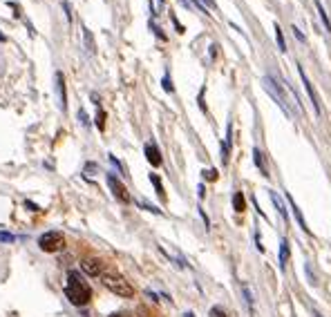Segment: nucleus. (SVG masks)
Instances as JSON below:
<instances>
[{"label":"nucleus","instance_id":"bb28decb","mask_svg":"<svg viewBox=\"0 0 331 317\" xmlns=\"http://www.w3.org/2000/svg\"><path fill=\"white\" fill-rule=\"evenodd\" d=\"M164 89H166V92H172V83H170L168 76H164Z\"/></svg>","mask_w":331,"mask_h":317},{"label":"nucleus","instance_id":"9d476101","mask_svg":"<svg viewBox=\"0 0 331 317\" xmlns=\"http://www.w3.org/2000/svg\"><path fill=\"white\" fill-rule=\"evenodd\" d=\"M286 201H289V205H291V212L295 214V219H298V223H300V228H302L307 235H311V230H309V226H307V221H304V217H302V210L298 208V203L293 201V196L291 194H286Z\"/></svg>","mask_w":331,"mask_h":317},{"label":"nucleus","instance_id":"39448f33","mask_svg":"<svg viewBox=\"0 0 331 317\" xmlns=\"http://www.w3.org/2000/svg\"><path fill=\"white\" fill-rule=\"evenodd\" d=\"M107 186H110V190H112V194H114V199L116 201H121V203H130V192H128V188L121 183V179L119 177H114V174H107Z\"/></svg>","mask_w":331,"mask_h":317},{"label":"nucleus","instance_id":"c85d7f7f","mask_svg":"<svg viewBox=\"0 0 331 317\" xmlns=\"http://www.w3.org/2000/svg\"><path fill=\"white\" fill-rule=\"evenodd\" d=\"M25 208H29L31 212H38V205H34L31 201H25Z\"/></svg>","mask_w":331,"mask_h":317},{"label":"nucleus","instance_id":"412c9836","mask_svg":"<svg viewBox=\"0 0 331 317\" xmlns=\"http://www.w3.org/2000/svg\"><path fill=\"white\" fill-rule=\"evenodd\" d=\"M275 40H277V47H280V52H286V43H284V34H282L280 25H275Z\"/></svg>","mask_w":331,"mask_h":317},{"label":"nucleus","instance_id":"aec40b11","mask_svg":"<svg viewBox=\"0 0 331 317\" xmlns=\"http://www.w3.org/2000/svg\"><path fill=\"white\" fill-rule=\"evenodd\" d=\"M96 127L101 129V132L105 129V112L101 110V105H96Z\"/></svg>","mask_w":331,"mask_h":317},{"label":"nucleus","instance_id":"6ab92c4d","mask_svg":"<svg viewBox=\"0 0 331 317\" xmlns=\"http://www.w3.org/2000/svg\"><path fill=\"white\" fill-rule=\"evenodd\" d=\"M83 36H85V45H87V52L94 54V52H96V47H94V38H92V34H89L87 27H83Z\"/></svg>","mask_w":331,"mask_h":317},{"label":"nucleus","instance_id":"b1692460","mask_svg":"<svg viewBox=\"0 0 331 317\" xmlns=\"http://www.w3.org/2000/svg\"><path fill=\"white\" fill-rule=\"evenodd\" d=\"M79 121L85 125V127H89V119H87V114H85V110H83V107L79 110Z\"/></svg>","mask_w":331,"mask_h":317},{"label":"nucleus","instance_id":"f257e3e1","mask_svg":"<svg viewBox=\"0 0 331 317\" xmlns=\"http://www.w3.org/2000/svg\"><path fill=\"white\" fill-rule=\"evenodd\" d=\"M262 85H264V89H266V92L273 96V101H275L277 105L282 107V112H284L289 119H291V116H295L293 103L298 105V101H293V98H291V94H293V87H291L289 83H284L286 89H282V85L277 83L275 78H271V76H264V78H262ZM293 96H295V94H293ZM295 98H298V96H295ZM298 110H300V105H298ZM300 112H302V110H300Z\"/></svg>","mask_w":331,"mask_h":317},{"label":"nucleus","instance_id":"f3484780","mask_svg":"<svg viewBox=\"0 0 331 317\" xmlns=\"http://www.w3.org/2000/svg\"><path fill=\"white\" fill-rule=\"evenodd\" d=\"M242 293H244V299H246V306H248V311L253 313L255 311V297H253V293H250L248 284H242Z\"/></svg>","mask_w":331,"mask_h":317},{"label":"nucleus","instance_id":"20e7f679","mask_svg":"<svg viewBox=\"0 0 331 317\" xmlns=\"http://www.w3.org/2000/svg\"><path fill=\"white\" fill-rule=\"evenodd\" d=\"M38 248L43 253H61L65 248V237L58 230H47L38 237Z\"/></svg>","mask_w":331,"mask_h":317},{"label":"nucleus","instance_id":"9b49d317","mask_svg":"<svg viewBox=\"0 0 331 317\" xmlns=\"http://www.w3.org/2000/svg\"><path fill=\"white\" fill-rule=\"evenodd\" d=\"M231 145H233V125H228L226 129V138L222 143V163L226 165L228 159H231Z\"/></svg>","mask_w":331,"mask_h":317},{"label":"nucleus","instance_id":"cd10ccee","mask_svg":"<svg viewBox=\"0 0 331 317\" xmlns=\"http://www.w3.org/2000/svg\"><path fill=\"white\" fill-rule=\"evenodd\" d=\"M63 9L67 11V20H72V9H70V2H67V0H63Z\"/></svg>","mask_w":331,"mask_h":317},{"label":"nucleus","instance_id":"6e6552de","mask_svg":"<svg viewBox=\"0 0 331 317\" xmlns=\"http://www.w3.org/2000/svg\"><path fill=\"white\" fill-rule=\"evenodd\" d=\"M56 92H58V103H61V110H67V94H65V76L63 71H56Z\"/></svg>","mask_w":331,"mask_h":317},{"label":"nucleus","instance_id":"ddd939ff","mask_svg":"<svg viewBox=\"0 0 331 317\" xmlns=\"http://www.w3.org/2000/svg\"><path fill=\"white\" fill-rule=\"evenodd\" d=\"M253 161H255V165L259 168V174L268 179V168H266V163H264V154H262L259 147H255V150H253Z\"/></svg>","mask_w":331,"mask_h":317},{"label":"nucleus","instance_id":"473e14b6","mask_svg":"<svg viewBox=\"0 0 331 317\" xmlns=\"http://www.w3.org/2000/svg\"><path fill=\"white\" fill-rule=\"evenodd\" d=\"M313 317H322V315H320V313H318V311H313Z\"/></svg>","mask_w":331,"mask_h":317},{"label":"nucleus","instance_id":"4468645a","mask_svg":"<svg viewBox=\"0 0 331 317\" xmlns=\"http://www.w3.org/2000/svg\"><path fill=\"white\" fill-rule=\"evenodd\" d=\"M271 201H273V205L277 208V212H280V217L284 219V223H289V212H286V205H284V201L280 199V196L275 194V192H271Z\"/></svg>","mask_w":331,"mask_h":317},{"label":"nucleus","instance_id":"c756f323","mask_svg":"<svg viewBox=\"0 0 331 317\" xmlns=\"http://www.w3.org/2000/svg\"><path fill=\"white\" fill-rule=\"evenodd\" d=\"M107 317H130L128 313H112V315H107Z\"/></svg>","mask_w":331,"mask_h":317},{"label":"nucleus","instance_id":"0eeeda50","mask_svg":"<svg viewBox=\"0 0 331 317\" xmlns=\"http://www.w3.org/2000/svg\"><path fill=\"white\" fill-rule=\"evenodd\" d=\"M103 268H105V263H103L98 257H85L83 261H81V270L89 277H101Z\"/></svg>","mask_w":331,"mask_h":317},{"label":"nucleus","instance_id":"f8f14e48","mask_svg":"<svg viewBox=\"0 0 331 317\" xmlns=\"http://www.w3.org/2000/svg\"><path fill=\"white\" fill-rule=\"evenodd\" d=\"M289 257H291V248H289V239H282L280 241V257H277V263L280 268L284 270L286 263H289Z\"/></svg>","mask_w":331,"mask_h":317},{"label":"nucleus","instance_id":"2f4dec72","mask_svg":"<svg viewBox=\"0 0 331 317\" xmlns=\"http://www.w3.org/2000/svg\"><path fill=\"white\" fill-rule=\"evenodd\" d=\"M4 40H7V36H4V34H0V43H4Z\"/></svg>","mask_w":331,"mask_h":317},{"label":"nucleus","instance_id":"5701e85b","mask_svg":"<svg viewBox=\"0 0 331 317\" xmlns=\"http://www.w3.org/2000/svg\"><path fill=\"white\" fill-rule=\"evenodd\" d=\"M13 239H16V237H13L11 232H0V241H2V244H11Z\"/></svg>","mask_w":331,"mask_h":317},{"label":"nucleus","instance_id":"a878e982","mask_svg":"<svg viewBox=\"0 0 331 317\" xmlns=\"http://www.w3.org/2000/svg\"><path fill=\"white\" fill-rule=\"evenodd\" d=\"M293 36H298V40H300V43H307V38H304V34H302V31H300V29H298V27H295V25H293Z\"/></svg>","mask_w":331,"mask_h":317},{"label":"nucleus","instance_id":"4be33fe9","mask_svg":"<svg viewBox=\"0 0 331 317\" xmlns=\"http://www.w3.org/2000/svg\"><path fill=\"white\" fill-rule=\"evenodd\" d=\"M137 205H139V208H146V210H150V212H155V214H161V210H159V208H155V205L146 203V201H137Z\"/></svg>","mask_w":331,"mask_h":317},{"label":"nucleus","instance_id":"1a4fd4ad","mask_svg":"<svg viewBox=\"0 0 331 317\" xmlns=\"http://www.w3.org/2000/svg\"><path fill=\"white\" fill-rule=\"evenodd\" d=\"M146 159H148V163H150L152 168H159V165H161V152H159V147H157L155 143H146Z\"/></svg>","mask_w":331,"mask_h":317},{"label":"nucleus","instance_id":"2eb2a0df","mask_svg":"<svg viewBox=\"0 0 331 317\" xmlns=\"http://www.w3.org/2000/svg\"><path fill=\"white\" fill-rule=\"evenodd\" d=\"M244 208H246L244 192H235V194H233V210H235V212H244Z\"/></svg>","mask_w":331,"mask_h":317},{"label":"nucleus","instance_id":"dca6fc26","mask_svg":"<svg viewBox=\"0 0 331 317\" xmlns=\"http://www.w3.org/2000/svg\"><path fill=\"white\" fill-rule=\"evenodd\" d=\"M313 4H316V9H318V16H320V20L325 22L327 31H329V34H331V20H329V16H327L325 7H322V2H320V0H313Z\"/></svg>","mask_w":331,"mask_h":317},{"label":"nucleus","instance_id":"423d86ee","mask_svg":"<svg viewBox=\"0 0 331 317\" xmlns=\"http://www.w3.org/2000/svg\"><path fill=\"white\" fill-rule=\"evenodd\" d=\"M298 67V74H300V78H302V85H304V89H307V94H309V98L313 101V110H316V114H322V105H320V96H318V92H316V87L311 85V80H309V76L304 74V69L300 65H295Z\"/></svg>","mask_w":331,"mask_h":317},{"label":"nucleus","instance_id":"a211bd4d","mask_svg":"<svg viewBox=\"0 0 331 317\" xmlns=\"http://www.w3.org/2000/svg\"><path fill=\"white\" fill-rule=\"evenodd\" d=\"M150 183L155 186V190H157V196H159L161 201L166 199V192H164V183H161V179L157 177V174H150Z\"/></svg>","mask_w":331,"mask_h":317},{"label":"nucleus","instance_id":"72a5a7b5","mask_svg":"<svg viewBox=\"0 0 331 317\" xmlns=\"http://www.w3.org/2000/svg\"><path fill=\"white\" fill-rule=\"evenodd\" d=\"M161 2H164V0H161Z\"/></svg>","mask_w":331,"mask_h":317},{"label":"nucleus","instance_id":"393cba45","mask_svg":"<svg viewBox=\"0 0 331 317\" xmlns=\"http://www.w3.org/2000/svg\"><path fill=\"white\" fill-rule=\"evenodd\" d=\"M204 177L208 179V181H215V179H217V170H204Z\"/></svg>","mask_w":331,"mask_h":317},{"label":"nucleus","instance_id":"7c9ffc66","mask_svg":"<svg viewBox=\"0 0 331 317\" xmlns=\"http://www.w3.org/2000/svg\"><path fill=\"white\" fill-rule=\"evenodd\" d=\"M201 2H206V4H208V7H210V9H217V4H215L213 0H201Z\"/></svg>","mask_w":331,"mask_h":317},{"label":"nucleus","instance_id":"f03ea898","mask_svg":"<svg viewBox=\"0 0 331 317\" xmlns=\"http://www.w3.org/2000/svg\"><path fill=\"white\" fill-rule=\"evenodd\" d=\"M65 297L70 299L72 306H87L89 299H92V288L87 286V281L79 275L76 270L67 272V284H65Z\"/></svg>","mask_w":331,"mask_h":317},{"label":"nucleus","instance_id":"7ed1b4c3","mask_svg":"<svg viewBox=\"0 0 331 317\" xmlns=\"http://www.w3.org/2000/svg\"><path fill=\"white\" fill-rule=\"evenodd\" d=\"M101 284L105 286L110 293H114L116 297H134V288L123 275L119 272H103L101 275Z\"/></svg>","mask_w":331,"mask_h":317}]
</instances>
